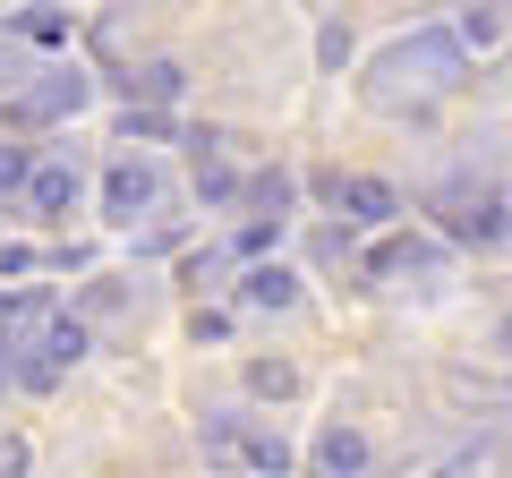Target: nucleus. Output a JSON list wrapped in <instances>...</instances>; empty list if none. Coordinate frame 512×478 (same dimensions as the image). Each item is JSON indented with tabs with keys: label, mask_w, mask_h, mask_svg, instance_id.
I'll list each match as a JSON object with an SVG mask.
<instances>
[{
	"label": "nucleus",
	"mask_w": 512,
	"mask_h": 478,
	"mask_svg": "<svg viewBox=\"0 0 512 478\" xmlns=\"http://www.w3.org/2000/svg\"><path fill=\"white\" fill-rule=\"evenodd\" d=\"M77 103H86V77H43L18 94V120H69Z\"/></svg>",
	"instance_id": "1"
},
{
	"label": "nucleus",
	"mask_w": 512,
	"mask_h": 478,
	"mask_svg": "<svg viewBox=\"0 0 512 478\" xmlns=\"http://www.w3.org/2000/svg\"><path fill=\"white\" fill-rule=\"evenodd\" d=\"M103 205H111V222H137V205H154V171L146 163H120L103 180Z\"/></svg>",
	"instance_id": "2"
},
{
	"label": "nucleus",
	"mask_w": 512,
	"mask_h": 478,
	"mask_svg": "<svg viewBox=\"0 0 512 478\" xmlns=\"http://www.w3.org/2000/svg\"><path fill=\"white\" fill-rule=\"evenodd\" d=\"M333 197H342L350 222H393V214H402V197H393L384 180H333Z\"/></svg>",
	"instance_id": "3"
},
{
	"label": "nucleus",
	"mask_w": 512,
	"mask_h": 478,
	"mask_svg": "<svg viewBox=\"0 0 512 478\" xmlns=\"http://www.w3.org/2000/svg\"><path fill=\"white\" fill-rule=\"evenodd\" d=\"M26 197H35V214H69V205H77V171L69 163H43L35 180H26Z\"/></svg>",
	"instance_id": "4"
},
{
	"label": "nucleus",
	"mask_w": 512,
	"mask_h": 478,
	"mask_svg": "<svg viewBox=\"0 0 512 478\" xmlns=\"http://www.w3.org/2000/svg\"><path fill=\"white\" fill-rule=\"evenodd\" d=\"M291 291H299V282L282 274V265H256V274H248V299H256V308H291Z\"/></svg>",
	"instance_id": "5"
},
{
	"label": "nucleus",
	"mask_w": 512,
	"mask_h": 478,
	"mask_svg": "<svg viewBox=\"0 0 512 478\" xmlns=\"http://www.w3.org/2000/svg\"><path fill=\"white\" fill-rule=\"evenodd\" d=\"M128 86H146L154 103H171V94H180V69H171V60H154V69H137V77H128Z\"/></svg>",
	"instance_id": "6"
},
{
	"label": "nucleus",
	"mask_w": 512,
	"mask_h": 478,
	"mask_svg": "<svg viewBox=\"0 0 512 478\" xmlns=\"http://www.w3.org/2000/svg\"><path fill=\"white\" fill-rule=\"evenodd\" d=\"M26 180H35V154H26V146H0V188H26Z\"/></svg>",
	"instance_id": "7"
},
{
	"label": "nucleus",
	"mask_w": 512,
	"mask_h": 478,
	"mask_svg": "<svg viewBox=\"0 0 512 478\" xmlns=\"http://www.w3.org/2000/svg\"><path fill=\"white\" fill-rule=\"evenodd\" d=\"M248 385H256V393H291V368H274V359H256V368H248Z\"/></svg>",
	"instance_id": "8"
},
{
	"label": "nucleus",
	"mask_w": 512,
	"mask_h": 478,
	"mask_svg": "<svg viewBox=\"0 0 512 478\" xmlns=\"http://www.w3.org/2000/svg\"><path fill=\"white\" fill-rule=\"evenodd\" d=\"M325 470H359V436H325Z\"/></svg>",
	"instance_id": "9"
},
{
	"label": "nucleus",
	"mask_w": 512,
	"mask_h": 478,
	"mask_svg": "<svg viewBox=\"0 0 512 478\" xmlns=\"http://www.w3.org/2000/svg\"><path fill=\"white\" fill-rule=\"evenodd\" d=\"M0 478H26V444L18 436H0Z\"/></svg>",
	"instance_id": "10"
}]
</instances>
